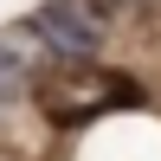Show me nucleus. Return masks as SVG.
I'll list each match as a JSON object with an SVG mask.
<instances>
[{"label":"nucleus","mask_w":161,"mask_h":161,"mask_svg":"<svg viewBox=\"0 0 161 161\" xmlns=\"http://www.w3.org/2000/svg\"><path fill=\"white\" fill-rule=\"evenodd\" d=\"M39 32V45H45L52 64L64 58H90V52L103 45V19L84 7V0H45V7H32V19H26Z\"/></svg>","instance_id":"2"},{"label":"nucleus","mask_w":161,"mask_h":161,"mask_svg":"<svg viewBox=\"0 0 161 161\" xmlns=\"http://www.w3.org/2000/svg\"><path fill=\"white\" fill-rule=\"evenodd\" d=\"M32 84H39V110H45L52 123H64V129L97 123V116H110V110H129V103H142V84H136V77L110 71V64H90V58L45 64Z\"/></svg>","instance_id":"1"},{"label":"nucleus","mask_w":161,"mask_h":161,"mask_svg":"<svg viewBox=\"0 0 161 161\" xmlns=\"http://www.w3.org/2000/svg\"><path fill=\"white\" fill-rule=\"evenodd\" d=\"M45 64H52V58H45V45H39V32H32L26 19L0 26V103H13Z\"/></svg>","instance_id":"3"}]
</instances>
